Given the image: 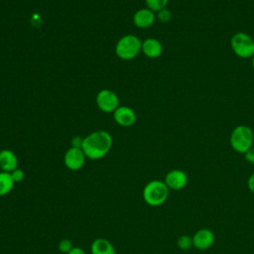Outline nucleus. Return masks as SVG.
Segmentation results:
<instances>
[{
    "mask_svg": "<svg viewBox=\"0 0 254 254\" xmlns=\"http://www.w3.org/2000/svg\"><path fill=\"white\" fill-rule=\"evenodd\" d=\"M112 147V137L105 130L91 132L83 138L81 149L87 159L99 160L105 157Z\"/></svg>",
    "mask_w": 254,
    "mask_h": 254,
    "instance_id": "f257e3e1",
    "label": "nucleus"
},
{
    "mask_svg": "<svg viewBox=\"0 0 254 254\" xmlns=\"http://www.w3.org/2000/svg\"><path fill=\"white\" fill-rule=\"evenodd\" d=\"M170 190L164 181L153 180L143 189V199L150 206L162 205L169 197Z\"/></svg>",
    "mask_w": 254,
    "mask_h": 254,
    "instance_id": "f03ea898",
    "label": "nucleus"
},
{
    "mask_svg": "<svg viewBox=\"0 0 254 254\" xmlns=\"http://www.w3.org/2000/svg\"><path fill=\"white\" fill-rule=\"evenodd\" d=\"M142 41L135 35H125L115 45L116 56L123 61H130L136 58L141 52Z\"/></svg>",
    "mask_w": 254,
    "mask_h": 254,
    "instance_id": "7ed1b4c3",
    "label": "nucleus"
},
{
    "mask_svg": "<svg viewBox=\"0 0 254 254\" xmlns=\"http://www.w3.org/2000/svg\"><path fill=\"white\" fill-rule=\"evenodd\" d=\"M229 143L235 152L244 154L253 146L254 133L249 126L238 125L231 131Z\"/></svg>",
    "mask_w": 254,
    "mask_h": 254,
    "instance_id": "20e7f679",
    "label": "nucleus"
},
{
    "mask_svg": "<svg viewBox=\"0 0 254 254\" xmlns=\"http://www.w3.org/2000/svg\"><path fill=\"white\" fill-rule=\"evenodd\" d=\"M230 47L233 53L241 59L254 56V39L244 32H237L231 37Z\"/></svg>",
    "mask_w": 254,
    "mask_h": 254,
    "instance_id": "39448f33",
    "label": "nucleus"
},
{
    "mask_svg": "<svg viewBox=\"0 0 254 254\" xmlns=\"http://www.w3.org/2000/svg\"><path fill=\"white\" fill-rule=\"evenodd\" d=\"M96 105L105 113H113L119 107V98L117 94L110 89H101L96 94Z\"/></svg>",
    "mask_w": 254,
    "mask_h": 254,
    "instance_id": "423d86ee",
    "label": "nucleus"
},
{
    "mask_svg": "<svg viewBox=\"0 0 254 254\" xmlns=\"http://www.w3.org/2000/svg\"><path fill=\"white\" fill-rule=\"evenodd\" d=\"M86 159L81 148L70 147L64 153V164L70 171H78L84 166Z\"/></svg>",
    "mask_w": 254,
    "mask_h": 254,
    "instance_id": "0eeeda50",
    "label": "nucleus"
},
{
    "mask_svg": "<svg viewBox=\"0 0 254 254\" xmlns=\"http://www.w3.org/2000/svg\"><path fill=\"white\" fill-rule=\"evenodd\" d=\"M192 237V247L197 250L210 248L215 240L214 233L208 228H200L194 232Z\"/></svg>",
    "mask_w": 254,
    "mask_h": 254,
    "instance_id": "6e6552de",
    "label": "nucleus"
},
{
    "mask_svg": "<svg viewBox=\"0 0 254 254\" xmlns=\"http://www.w3.org/2000/svg\"><path fill=\"white\" fill-rule=\"evenodd\" d=\"M164 182L169 190H181L188 184V176L183 170L174 169L166 174Z\"/></svg>",
    "mask_w": 254,
    "mask_h": 254,
    "instance_id": "1a4fd4ad",
    "label": "nucleus"
},
{
    "mask_svg": "<svg viewBox=\"0 0 254 254\" xmlns=\"http://www.w3.org/2000/svg\"><path fill=\"white\" fill-rule=\"evenodd\" d=\"M115 122L122 127L132 126L136 121L135 111L128 106H120L113 112Z\"/></svg>",
    "mask_w": 254,
    "mask_h": 254,
    "instance_id": "9d476101",
    "label": "nucleus"
},
{
    "mask_svg": "<svg viewBox=\"0 0 254 254\" xmlns=\"http://www.w3.org/2000/svg\"><path fill=\"white\" fill-rule=\"evenodd\" d=\"M156 20L155 12L148 8L137 10L133 15V23L140 29H147L151 27Z\"/></svg>",
    "mask_w": 254,
    "mask_h": 254,
    "instance_id": "9b49d317",
    "label": "nucleus"
},
{
    "mask_svg": "<svg viewBox=\"0 0 254 254\" xmlns=\"http://www.w3.org/2000/svg\"><path fill=\"white\" fill-rule=\"evenodd\" d=\"M141 52L149 59H156L162 55L163 45L155 38H148L142 42Z\"/></svg>",
    "mask_w": 254,
    "mask_h": 254,
    "instance_id": "f8f14e48",
    "label": "nucleus"
},
{
    "mask_svg": "<svg viewBox=\"0 0 254 254\" xmlns=\"http://www.w3.org/2000/svg\"><path fill=\"white\" fill-rule=\"evenodd\" d=\"M18 168V158L16 154L9 150L3 149L0 151V170L2 172L11 173Z\"/></svg>",
    "mask_w": 254,
    "mask_h": 254,
    "instance_id": "ddd939ff",
    "label": "nucleus"
},
{
    "mask_svg": "<svg viewBox=\"0 0 254 254\" xmlns=\"http://www.w3.org/2000/svg\"><path fill=\"white\" fill-rule=\"evenodd\" d=\"M91 254H116L113 244L105 238H96L90 245Z\"/></svg>",
    "mask_w": 254,
    "mask_h": 254,
    "instance_id": "4468645a",
    "label": "nucleus"
},
{
    "mask_svg": "<svg viewBox=\"0 0 254 254\" xmlns=\"http://www.w3.org/2000/svg\"><path fill=\"white\" fill-rule=\"evenodd\" d=\"M15 182L12 179L10 173L0 172V196L6 195L12 191L14 189Z\"/></svg>",
    "mask_w": 254,
    "mask_h": 254,
    "instance_id": "2eb2a0df",
    "label": "nucleus"
},
{
    "mask_svg": "<svg viewBox=\"0 0 254 254\" xmlns=\"http://www.w3.org/2000/svg\"><path fill=\"white\" fill-rule=\"evenodd\" d=\"M169 0H145L147 8L153 12H159L160 10L166 8Z\"/></svg>",
    "mask_w": 254,
    "mask_h": 254,
    "instance_id": "dca6fc26",
    "label": "nucleus"
},
{
    "mask_svg": "<svg viewBox=\"0 0 254 254\" xmlns=\"http://www.w3.org/2000/svg\"><path fill=\"white\" fill-rule=\"evenodd\" d=\"M177 245L181 250H189L192 247V237L188 234H183L178 238Z\"/></svg>",
    "mask_w": 254,
    "mask_h": 254,
    "instance_id": "f3484780",
    "label": "nucleus"
},
{
    "mask_svg": "<svg viewBox=\"0 0 254 254\" xmlns=\"http://www.w3.org/2000/svg\"><path fill=\"white\" fill-rule=\"evenodd\" d=\"M73 247H74V246H73L72 242H71L69 239H66V238L61 240L60 243H59V246H58L59 250H60L62 253H64V254H67Z\"/></svg>",
    "mask_w": 254,
    "mask_h": 254,
    "instance_id": "a211bd4d",
    "label": "nucleus"
},
{
    "mask_svg": "<svg viewBox=\"0 0 254 254\" xmlns=\"http://www.w3.org/2000/svg\"><path fill=\"white\" fill-rule=\"evenodd\" d=\"M157 18L160 22L162 23H167L171 20L172 18V13L170 10H168L167 8H164L162 10H160L159 12H157Z\"/></svg>",
    "mask_w": 254,
    "mask_h": 254,
    "instance_id": "6ab92c4d",
    "label": "nucleus"
},
{
    "mask_svg": "<svg viewBox=\"0 0 254 254\" xmlns=\"http://www.w3.org/2000/svg\"><path fill=\"white\" fill-rule=\"evenodd\" d=\"M10 174H11L12 179H13V181L15 182V184L21 183V182L24 180V178H25V173H24V171L21 170V169H19V168H17L16 170H14L13 172H11Z\"/></svg>",
    "mask_w": 254,
    "mask_h": 254,
    "instance_id": "aec40b11",
    "label": "nucleus"
},
{
    "mask_svg": "<svg viewBox=\"0 0 254 254\" xmlns=\"http://www.w3.org/2000/svg\"><path fill=\"white\" fill-rule=\"evenodd\" d=\"M244 158L248 163L254 165V146H252L244 153Z\"/></svg>",
    "mask_w": 254,
    "mask_h": 254,
    "instance_id": "412c9836",
    "label": "nucleus"
},
{
    "mask_svg": "<svg viewBox=\"0 0 254 254\" xmlns=\"http://www.w3.org/2000/svg\"><path fill=\"white\" fill-rule=\"evenodd\" d=\"M82 141H83V138H81V137H79V136L73 137V138H72V140H71V147L81 148Z\"/></svg>",
    "mask_w": 254,
    "mask_h": 254,
    "instance_id": "4be33fe9",
    "label": "nucleus"
},
{
    "mask_svg": "<svg viewBox=\"0 0 254 254\" xmlns=\"http://www.w3.org/2000/svg\"><path fill=\"white\" fill-rule=\"evenodd\" d=\"M247 187H248V190L254 193V173H252L250 175V177L248 178V181H247Z\"/></svg>",
    "mask_w": 254,
    "mask_h": 254,
    "instance_id": "5701e85b",
    "label": "nucleus"
},
{
    "mask_svg": "<svg viewBox=\"0 0 254 254\" xmlns=\"http://www.w3.org/2000/svg\"><path fill=\"white\" fill-rule=\"evenodd\" d=\"M67 254H85V251L82 248L75 246Z\"/></svg>",
    "mask_w": 254,
    "mask_h": 254,
    "instance_id": "b1692460",
    "label": "nucleus"
},
{
    "mask_svg": "<svg viewBox=\"0 0 254 254\" xmlns=\"http://www.w3.org/2000/svg\"><path fill=\"white\" fill-rule=\"evenodd\" d=\"M251 63H252V67L254 69V56L251 58Z\"/></svg>",
    "mask_w": 254,
    "mask_h": 254,
    "instance_id": "393cba45",
    "label": "nucleus"
}]
</instances>
